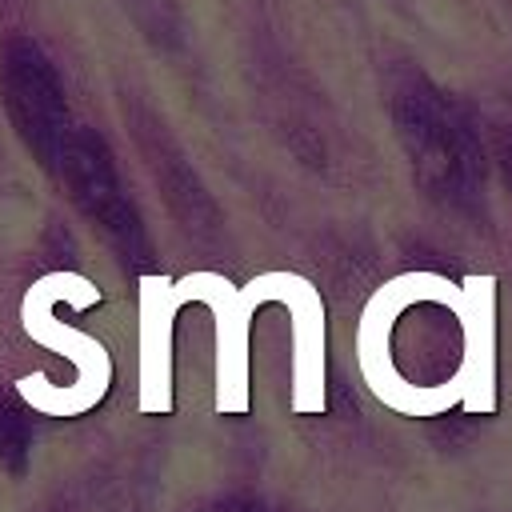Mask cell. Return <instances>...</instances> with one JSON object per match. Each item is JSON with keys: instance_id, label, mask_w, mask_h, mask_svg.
I'll return each instance as SVG.
<instances>
[{"instance_id": "cell-3", "label": "cell", "mask_w": 512, "mask_h": 512, "mask_svg": "<svg viewBox=\"0 0 512 512\" xmlns=\"http://www.w3.org/2000/svg\"><path fill=\"white\" fill-rule=\"evenodd\" d=\"M0 100L28 152L56 172L76 124L68 116L60 76L36 40L8 36L0 44Z\"/></svg>"}, {"instance_id": "cell-1", "label": "cell", "mask_w": 512, "mask_h": 512, "mask_svg": "<svg viewBox=\"0 0 512 512\" xmlns=\"http://www.w3.org/2000/svg\"><path fill=\"white\" fill-rule=\"evenodd\" d=\"M416 300H436V304L452 308L456 316L464 312V288L460 284H452L436 272H404L368 296L360 324H356V364H360L368 392L384 408L412 416V420H424V416H444L448 408L464 404L468 380L460 372H452L444 384H412L392 364V324Z\"/></svg>"}, {"instance_id": "cell-6", "label": "cell", "mask_w": 512, "mask_h": 512, "mask_svg": "<svg viewBox=\"0 0 512 512\" xmlns=\"http://www.w3.org/2000/svg\"><path fill=\"white\" fill-rule=\"evenodd\" d=\"M268 300H280L292 320V412H324V304L296 272H264Z\"/></svg>"}, {"instance_id": "cell-8", "label": "cell", "mask_w": 512, "mask_h": 512, "mask_svg": "<svg viewBox=\"0 0 512 512\" xmlns=\"http://www.w3.org/2000/svg\"><path fill=\"white\" fill-rule=\"evenodd\" d=\"M464 312L456 316L464 328V360L456 372L468 380L464 412L484 416L496 412V280L492 276H464Z\"/></svg>"}, {"instance_id": "cell-5", "label": "cell", "mask_w": 512, "mask_h": 512, "mask_svg": "<svg viewBox=\"0 0 512 512\" xmlns=\"http://www.w3.org/2000/svg\"><path fill=\"white\" fill-rule=\"evenodd\" d=\"M396 132L408 148V156L416 164L428 168H460L480 160L476 136L460 112V104H452L444 92H436L432 84H416V88H400L396 92Z\"/></svg>"}, {"instance_id": "cell-4", "label": "cell", "mask_w": 512, "mask_h": 512, "mask_svg": "<svg viewBox=\"0 0 512 512\" xmlns=\"http://www.w3.org/2000/svg\"><path fill=\"white\" fill-rule=\"evenodd\" d=\"M176 296L180 304L204 300L208 312L216 316V412L244 416L248 412V328H252V312L268 304L264 276L236 288L220 272H188L184 280H176Z\"/></svg>"}, {"instance_id": "cell-7", "label": "cell", "mask_w": 512, "mask_h": 512, "mask_svg": "<svg viewBox=\"0 0 512 512\" xmlns=\"http://www.w3.org/2000/svg\"><path fill=\"white\" fill-rule=\"evenodd\" d=\"M180 296L168 276H140V392L144 416L172 412V320Z\"/></svg>"}, {"instance_id": "cell-2", "label": "cell", "mask_w": 512, "mask_h": 512, "mask_svg": "<svg viewBox=\"0 0 512 512\" xmlns=\"http://www.w3.org/2000/svg\"><path fill=\"white\" fill-rule=\"evenodd\" d=\"M56 300L88 308L100 300V288L92 280H84L80 272H48L24 292V304H20V328L48 352H60L64 360H72L76 384H48L44 372H28L16 380V396L44 416H80L104 400V392L112 384V356L96 336L60 324L52 316Z\"/></svg>"}]
</instances>
